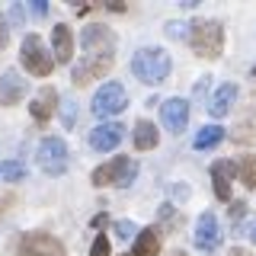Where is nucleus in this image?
<instances>
[{
    "mask_svg": "<svg viewBox=\"0 0 256 256\" xmlns=\"http://www.w3.org/2000/svg\"><path fill=\"white\" fill-rule=\"evenodd\" d=\"M29 93V80H22L20 70H4L0 77V106H16Z\"/></svg>",
    "mask_w": 256,
    "mask_h": 256,
    "instance_id": "13",
    "label": "nucleus"
},
{
    "mask_svg": "<svg viewBox=\"0 0 256 256\" xmlns=\"http://www.w3.org/2000/svg\"><path fill=\"white\" fill-rule=\"evenodd\" d=\"M230 138L237 144H256V109H250L234 128H230Z\"/></svg>",
    "mask_w": 256,
    "mask_h": 256,
    "instance_id": "19",
    "label": "nucleus"
},
{
    "mask_svg": "<svg viewBox=\"0 0 256 256\" xmlns=\"http://www.w3.org/2000/svg\"><path fill=\"white\" fill-rule=\"evenodd\" d=\"M253 77H256V68H253Z\"/></svg>",
    "mask_w": 256,
    "mask_h": 256,
    "instance_id": "34",
    "label": "nucleus"
},
{
    "mask_svg": "<svg viewBox=\"0 0 256 256\" xmlns=\"http://www.w3.org/2000/svg\"><path fill=\"white\" fill-rule=\"evenodd\" d=\"M125 106H128V93L116 80H106V84L93 93V102H90L96 118H112V116H118V112H125Z\"/></svg>",
    "mask_w": 256,
    "mask_h": 256,
    "instance_id": "5",
    "label": "nucleus"
},
{
    "mask_svg": "<svg viewBox=\"0 0 256 256\" xmlns=\"http://www.w3.org/2000/svg\"><path fill=\"white\" fill-rule=\"evenodd\" d=\"M112 54H86L80 64H74V70H70V77H74V84L77 86H84V84H90V80L96 77H102L106 70L112 68Z\"/></svg>",
    "mask_w": 256,
    "mask_h": 256,
    "instance_id": "8",
    "label": "nucleus"
},
{
    "mask_svg": "<svg viewBox=\"0 0 256 256\" xmlns=\"http://www.w3.org/2000/svg\"><path fill=\"white\" fill-rule=\"evenodd\" d=\"M52 54L58 64H70V58H74V36H70V29L64 22H58L52 29Z\"/></svg>",
    "mask_w": 256,
    "mask_h": 256,
    "instance_id": "15",
    "label": "nucleus"
},
{
    "mask_svg": "<svg viewBox=\"0 0 256 256\" xmlns=\"http://www.w3.org/2000/svg\"><path fill=\"white\" fill-rule=\"evenodd\" d=\"M237 176L246 189H256V157H240L237 160Z\"/></svg>",
    "mask_w": 256,
    "mask_h": 256,
    "instance_id": "22",
    "label": "nucleus"
},
{
    "mask_svg": "<svg viewBox=\"0 0 256 256\" xmlns=\"http://www.w3.org/2000/svg\"><path fill=\"white\" fill-rule=\"evenodd\" d=\"M122 138H125V128L118 122H102L90 132V148L100 150V154H106V150H116L118 144H122Z\"/></svg>",
    "mask_w": 256,
    "mask_h": 256,
    "instance_id": "12",
    "label": "nucleus"
},
{
    "mask_svg": "<svg viewBox=\"0 0 256 256\" xmlns=\"http://www.w3.org/2000/svg\"><path fill=\"white\" fill-rule=\"evenodd\" d=\"M93 186H132L134 180H138V160H132V157H112L109 164H102V166H96L93 170Z\"/></svg>",
    "mask_w": 256,
    "mask_h": 256,
    "instance_id": "3",
    "label": "nucleus"
},
{
    "mask_svg": "<svg viewBox=\"0 0 256 256\" xmlns=\"http://www.w3.org/2000/svg\"><path fill=\"white\" fill-rule=\"evenodd\" d=\"M74 118H77V112H74V102H70V100H64V102H61V122L70 128V125H74Z\"/></svg>",
    "mask_w": 256,
    "mask_h": 256,
    "instance_id": "27",
    "label": "nucleus"
},
{
    "mask_svg": "<svg viewBox=\"0 0 256 256\" xmlns=\"http://www.w3.org/2000/svg\"><path fill=\"white\" fill-rule=\"evenodd\" d=\"M160 253V230L157 228H144L138 237H134L132 256H157Z\"/></svg>",
    "mask_w": 256,
    "mask_h": 256,
    "instance_id": "18",
    "label": "nucleus"
},
{
    "mask_svg": "<svg viewBox=\"0 0 256 256\" xmlns=\"http://www.w3.org/2000/svg\"><path fill=\"white\" fill-rule=\"evenodd\" d=\"M54 109H58V93H54V86H42V90L36 93V100L29 102V112L36 122H48V118L54 116Z\"/></svg>",
    "mask_w": 256,
    "mask_h": 256,
    "instance_id": "16",
    "label": "nucleus"
},
{
    "mask_svg": "<svg viewBox=\"0 0 256 256\" xmlns=\"http://www.w3.org/2000/svg\"><path fill=\"white\" fill-rule=\"evenodd\" d=\"M6 42H10V26H6L4 13H0V48H6Z\"/></svg>",
    "mask_w": 256,
    "mask_h": 256,
    "instance_id": "28",
    "label": "nucleus"
},
{
    "mask_svg": "<svg viewBox=\"0 0 256 256\" xmlns=\"http://www.w3.org/2000/svg\"><path fill=\"white\" fill-rule=\"evenodd\" d=\"M237 176V164L234 160H214L212 164V186H214V196L221 202H230V182Z\"/></svg>",
    "mask_w": 256,
    "mask_h": 256,
    "instance_id": "14",
    "label": "nucleus"
},
{
    "mask_svg": "<svg viewBox=\"0 0 256 256\" xmlns=\"http://www.w3.org/2000/svg\"><path fill=\"white\" fill-rule=\"evenodd\" d=\"M234 100H237V86H234V84H221L218 90H214L212 102H208V112H212V118H224L230 109H234Z\"/></svg>",
    "mask_w": 256,
    "mask_h": 256,
    "instance_id": "17",
    "label": "nucleus"
},
{
    "mask_svg": "<svg viewBox=\"0 0 256 256\" xmlns=\"http://www.w3.org/2000/svg\"><path fill=\"white\" fill-rule=\"evenodd\" d=\"M221 244V228H218V218L214 212H202L196 221V246L202 253H214Z\"/></svg>",
    "mask_w": 256,
    "mask_h": 256,
    "instance_id": "9",
    "label": "nucleus"
},
{
    "mask_svg": "<svg viewBox=\"0 0 256 256\" xmlns=\"http://www.w3.org/2000/svg\"><path fill=\"white\" fill-rule=\"evenodd\" d=\"M141 230H138V224L134 221H116V237L118 240H132V237H138Z\"/></svg>",
    "mask_w": 256,
    "mask_h": 256,
    "instance_id": "24",
    "label": "nucleus"
},
{
    "mask_svg": "<svg viewBox=\"0 0 256 256\" xmlns=\"http://www.w3.org/2000/svg\"><path fill=\"white\" fill-rule=\"evenodd\" d=\"M160 122H164L166 132H173V134L186 132V125H189V102L180 100V96L166 100L164 106H160Z\"/></svg>",
    "mask_w": 256,
    "mask_h": 256,
    "instance_id": "11",
    "label": "nucleus"
},
{
    "mask_svg": "<svg viewBox=\"0 0 256 256\" xmlns=\"http://www.w3.org/2000/svg\"><path fill=\"white\" fill-rule=\"evenodd\" d=\"M20 61H22V68H26L29 74H36V77H48L54 70V54L45 48V42L36 36V32H29V36L22 38Z\"/></svg>",
    "mask_w": 256,
    "mask_h": 256,
    "instance_id": "4",
    "label": "nucleus"
},
{
    "mask_svg": "<svg viewBox=\"0 0 256 256\" xmlns=\"http://www.w3.org/2000/svg\"><path fill=\"white\" fill-rule=\"evenodd\" d=\"M29 10H32V16H45L48 13V4H45V0H32Z\"/></svg>",
    "mask_w": 256,
    "mask_h": 256,
    "instance_id": "29",
    "label": "nucleus"
},
{
    "mask_svg": "<svg viewBox=\"0 0 256 256\" xmlns=\"http://www.w3.org/2000/svg\"><path fill=\"white\" fill-rule=\"evenodd\" d=\"M90 256H109V237L106 234H96L93 246H90Z\"/></svg>",
    "mask_w": 256,
    "mask_h": 256,
    "instance_id": "25",
    "label": "nucleus"
},
{
    "mask_svg": "<svg viewBox=\"0 0 256 256\" xmlns=\"http://www.w3.org/2000/svg\"><path fill=\"white\" fill-rule=\"evenodd\" d=\"M157 141H160L157 125L148 122V118H141V122L134 125V148H138V150H150V148H157Z\"/></svg>",
    "mask_w": 256,
    "mask_h": 256,
    "instance_id": "20",
    "label": "nucleus"
},
{
    "mask_svg": "<svg viewBox=\"0 0 256 256\" xmlns=\"http://www.w3.org/2000/svg\"><path fill=\"white\" fill-rule=\"evenodd\" d=\"M170 70H173V61L164 48H138L134 58H132V74L148 86L164 84L170 77Z\"/></svg>",
    "mask_w": 256,
    "mask_h": 256,
    "instance_id": "1",
    "label": "nucleus"
},
{
    "mask_svg": "<svg viewBox=\"0 0 256 256\" xmlns=\"http://www.w3.org/2000/svg\"><path fill=\"white\" fill-rule=\"evenodd\" d=\"M38 166L48 176H61L68 170V144L61 138H45L38 144Z\"/></svg>",
    "mask_w": 256,
    "mask_h": 256,
    "instance_id": "6",
    "label": "nucleus"
},
{
    "mask_svg": "<svg viewBox=\"0 0 256 256\" xmlns=\"http://www.w3.org/2000/svg\"><path fill=\"white\" fill-rule=\"evenodd\" d=\"M208 80H212V77H198V84H196V100H202V96H205V90H208Z\"/></svg>",
    "mask_w": 256,
    "mask_h": 256,
    "instance_id": "30",
    "label": "nucleus"
},
{
    "mask_svg": "<svg viewBox=\"0 0 256 256\" xmlns=\"http://www.w3.org/2000/svg\"><path fill=\"white\" fill-rule=\"evenodd\" d=\"M186 42L192 45V52L198 58H218L224 52V26L218 20H196V22H189Z\"/></svg>",
    "mask_w": 256,
    "mask_h": 256,
    "instance_id": "2",
    "label": "nucleus"
},
{
    "mask_svg": "<svg viewBox=\"0 0 256 256\" xmlns=\"http://www.w3.org/2000/svg\"><path fill=\"white\" fill-rule=\"evenodd\" d=\"M221 141H224V128L221 125H205V128H198L192 148H196V150H212L214 144H221Z\"/></svg>",
    "mask_w": 256,
    "mask_h": 256,
    "instance_id": "21",
    "label": "nucleus"
},
{
    "mask_svg": "<svg viewBox=\"0 0 256 256\" xmlns=\"http://www.w3.org/2000/svg\"><path fill=\"white\" fill-rule=\"evenodd\" d=\"M10 16H13V20H16V22H20V20H22V6H20V4H16V6H13V13H10Z\"/></svg>",
    "mask_w": 256,
    "mask_h": 256,
    "instance_id": "31",
    "label": "nucleus"
},
{
    "mask_svg": "<svg viewBox=\"0 0 256 256\" xmlns=\"http://www.w3.org/2000/svg\"><path fill=\"white\" fill-rule=\"evenodd\" d=\"M230 256H246V250H230Z\"/></svg>",
    "mask_w": 256,
    "mask_h": 256,
    "instance_id": "33",
    "label": "nucleus"
},
{
    "mask_svg": "<svg viewBox=\"0 0 256 256\" xmlns=\"http://www.w3.org/2000/svg\"><path fill=\"white\" fill-rule=\"evenodd\" d=\"M80 45H84L86 54H112L116 52V36L106 26H86L84 36H80Z\"/></svg>",
    "mask_w": 256,
    "mask_h": 256,
    "instance_id": "10",
    "label": "nucleus"
},
{
    "mask_svg": "<svg viewBox=\"0 0 256 256\" xmlns=\"http://www.w3.org/2000/svg\"><path fill=\"white\" fill-rule=\"evenodd\" d=\"M0 180H6V182L26 180V166H22L20 160H6V164H0Z\"/></svg>",
    "mask_w": 256,
    "mask_h": 256,
    "instance_id": "23",
    "label": "nucleus"
},
{
    "mask_svg": "<svg viewBox=\"0 0 256 256\" xmlns=\"http://www.w3.org/2000/svg\"><path fill=\"white\" fill-rule=\"evenodd\" d=\"M166 36L170 38H189V26L186 22H166Z\"/></svg>",
    "mask_w": 256,
    "mask_h": 256,
    "instance_id": "26",
    "label": "nucleus"
},
{
    "mask_svg": "<svg viewBox=\"0 0 256 256\" xmlns=\"http://www.w3.org/2000/svg\"><path fill=\"white\" fill-rule=\"evenodd\" d=\"M20 253L22 256H68L64 244L52 234H42V230H32V234H22L20 240Z\"/></svg>",
    "mask_w": 256,
    "mask_h": 256,
    "instance_id": "7",
    "label": "nucleus"
},
{
    "mask_svg": "<svg viewBox=\"0 0 256 256\" xmlns=\"http://www.w3.org/2000/svg\"><path fill=\"white\" fill-rule=\"evenodd\" d=\"M250 240L256 244V224H250Z\"/></svg>",
    "mask_w": 256,
    "mask_h": 256,
    "instance_id": "32",
    "label": "nucleus"
}]
</instances>
